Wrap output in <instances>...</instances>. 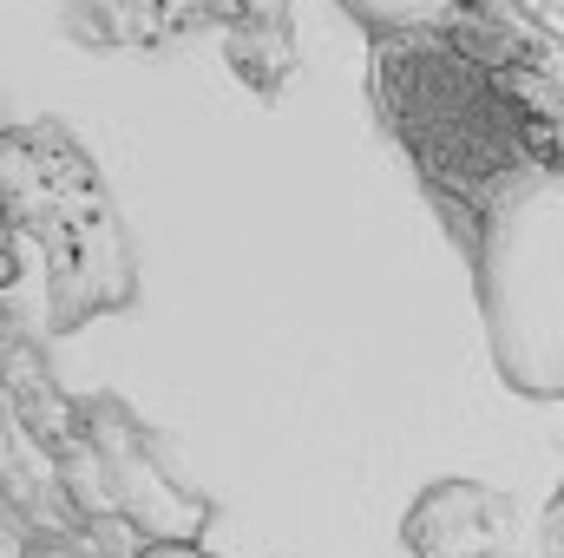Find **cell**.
Listing matches in <instances>:
<instances>
[{"label": "cell", "mask_w": 564, "mask_h": 558, "mask_svg": "<svg viewBox=\"0 0 564 558\" xmlns=\"http://www.w3.org/2000/svg\"><path fill=\"white\" fill-rule=\"evenodd\" d=\"M381 99H388L408 151L421 158V171L466 204L512 197V178L539 158L532 126L519 119L512 93H499L479 66H466L440 46L388 40L381 46Z\"/></svg>", "instance_id": "obj_2"}, {"label": "cell", "mask_w": 564, "mask_h": 558, "mask_svg": "<svg viewBox=\"0 0 564 558\" xmlns=\"http://www.w3.org/2000/svg\"><path fill=\"white\" fill-rule=\"evenodd\" d=\"M7 270H13V250H7V211H0V282H7Z\"/></svg>", "instance_id": "obj_3"}, {"label": "cell", "mask_w": 564, "mask_h": 558, "mask_svg": "<svg viewBox=\"0 0 564 558\" xmlns=\"http://www.w3.org/2000/svg\"><path fill=\"white\" fill-rule=\"evenodd\" d=\"M0 197H7V217L26 237H40L53 329H73L79 315L119 309L132 296V257H126L119 217L106 204V184L66 132H53V126L7 132L0 139Z\"/></svg>", "instance_id": "obj_1"}]
</instances>
